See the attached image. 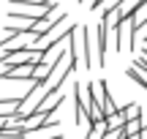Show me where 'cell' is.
Segmentation results:
<instances>
[{
    "label": "cell",
    "mask_w": 147,
    "mask_h": 139,
    "mask_svg": "<svg viewBox=\"0 0 147 139\" xmlns=\"http://www.w3.org/2000/svg\"><path fill=\"white\" fill-rule=\"evenodd\" d=\"M63 101H65V93H63V87H52V90H47L44 93V98H41V104H38L36 109H41V112H57L60 107H63Z\"/></svg>",
    "instance_id": "6da1fadb"
},
{
    "label": "cell",
    "mask_w": 147,
    "mask_h": 139,
    "mask_svg": "<svg viewBox=\"0 0 147 139\" xmlns=\"http://www.w3.org/2000/svg\"><path fill=\"white\" fill-rule=\"evenodd\" d=\"M125 76H128V79H134L139 87H147V76H144V71H139L136 65H128V68H125Z\"/></svg>",
    "instance_id": "7a4b0ae2"
},
{
    "label": "cell",
    "mask_w": 147,
    "mask_h": 139,
    "mask_svg": "<svg viewBox=\"0 0 147 139\" xmlns=\"http://www.w3.org/2000/svg\"><path fill=\"white\" fill-rule=\"evenodd\" d=\"M117 112H120V117H123V120H131V117H139V112H142V107H139V104H128V107L117 109Z\"/></svg>",
    "instance_id": "3957f363"
}]
</instances>
